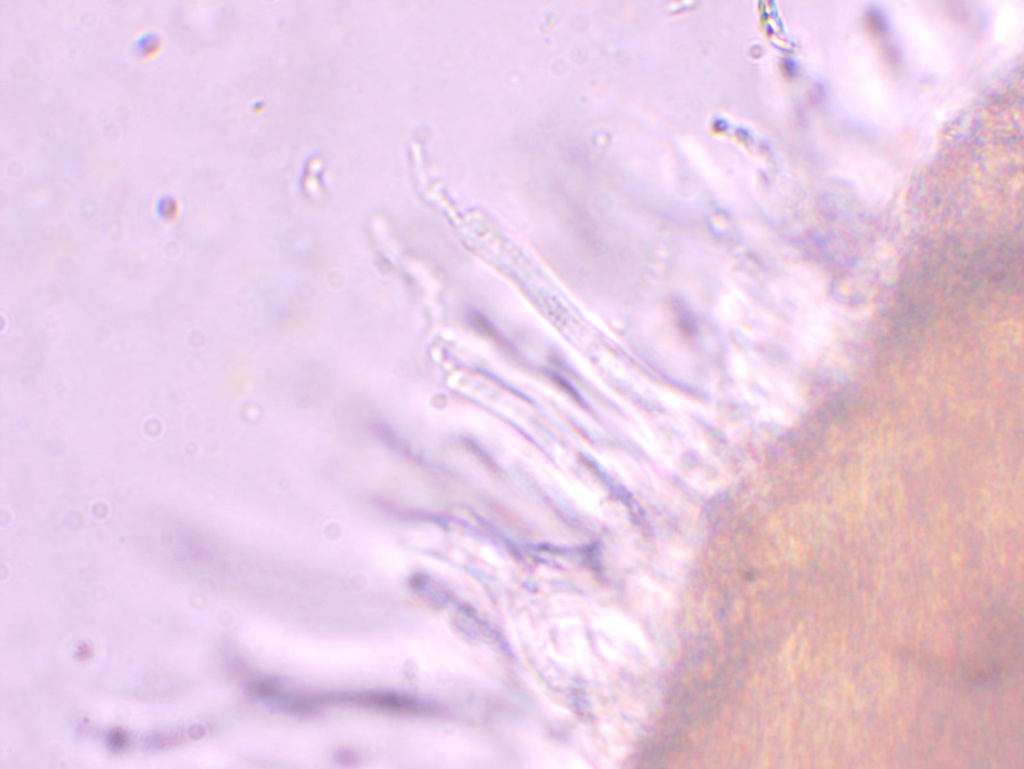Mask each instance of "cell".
<instances>
[{
  "label": "cell",
  "mask_w": 1024,
  "mask_h": 769,
  "mask_svg": "<svg viewBox=\"0 0 1024 769\" xmlns=\"http://www.w3.org/2000/svg\"><path fill=\"white\" fill-rule=\"evenodd\" d=\"M1021 618L1013 612H992L979 630L974 651L961 661L966 682L978 687L1005 680L1021 658Z\"/></svg>",
  "instance_id": "1"
},
{
  "label": "cell",
  "mask_w": 1024,
  "mask_h": 769,
  "mask_svg": "<svg viewBox=\"0 0 1024 769\" xmlns=\"http://www.w3.org/2000/svg\"><path fill=\"white\" fill-rule=\"evenodd\" d=\"M158 46L159 38L153 33H146L135 42L136 51L143 56L152 54L158 49Z\"/></svg>",
  "instance_id": "2"
}]
</instances>
